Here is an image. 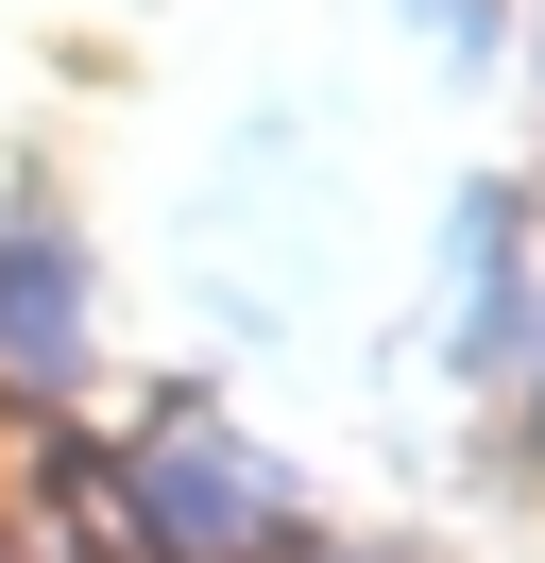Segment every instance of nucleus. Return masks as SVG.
<instances>
[{
	"mask_svg": "<svg viewBox=\"0 0 545 563\" xmlns=\"http://www.w3.org/2000/svg\"><path fill=\"white\" fill-rule=\"evenodd\" d=\"M102 512H120V563H272L307 529L290 478L238 427H204V393H154L136 461H102Z\"/></svg>",
	"mask_w": 545,
	"mask_h": 563,
	"instance_id": "1",
	"label": "nucleus"
},
{
	"mask_svg": "<svg viewBox=\"0 0 545 563\" xmlns=\"http://www.w3.org/2000/svg\"><path fill=\"white\" fill-rule=\"evenodd\" d=\"M86 376V240L52 206L0 222V393H68Z\"/></svg>",
	"mask_w": 545,
	"mask_h": 563,
	"instance_id": "2",
	"label": "nucleus"
},
{
	"mask_svg": "<svg viewBox=\"0 0 545 563\" xmlns=\"http://www.w3.org/2000/svg\"><path fill=\"white\" fill-rule=\"evenodd\" d=\"M409 18H426V35L460 52V69H494V0H409Z\"/></svg>",
	"mask_w": 545,
	"mask_h": 563,
	"instance_id": "3",
	"label": "nucleus"
},
{
	"mask_svg": "<svg viewBox=\"0 0 545 563\" xmlns=\"http://www.w3.org/2000/svg\"><path fill=\"white\" fill-rule=\"evenodd\" d=\"M272 563H392V547H324V529H290V547H272Z\"/></svg>",
	"mask_w": 545,
	"mask_h": 563,
	"instance_id": "4",
	"label": "nucleus"
}]
</instances>
